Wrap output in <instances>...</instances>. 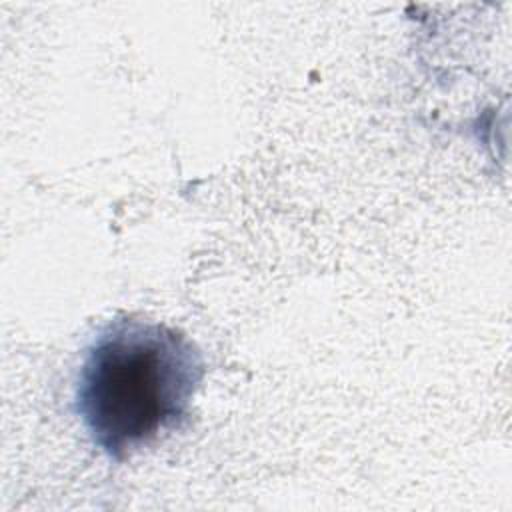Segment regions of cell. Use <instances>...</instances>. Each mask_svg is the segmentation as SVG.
Listing matches in <instances>:
<instances>
[{
	"instance_id": "1",
	"label": "cell",
	"mask_w": 512,
	"mask_h": 512,
	"mask_svg": "<svg viewBox=\"0 0 512 512\" xmlns=\"http://www.w3.org/2000/svg\"><path fill=\"white\" fill-rule=\"evenodd\" d=\"M202 378V352L186 334L126 316L86 348L74 408L92 444L124 460L182 424Z\"/></svg>"
}]
</instances>
